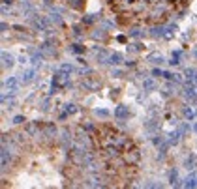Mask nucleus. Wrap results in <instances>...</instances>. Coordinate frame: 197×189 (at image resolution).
<instances>
[{
  "instance_id": "f257e3e1",
  "label": "nucleus",
  "mask_w": 197,
  "mask_h": 189,
  "mask_svg": "<svg viewBox=\"0 0 197 189\" xmlns=\"http://www.w3.org/2000/svg\"><path fill=\"white\" fill-rule=\"evenodd\" d=\"M81 86L86 92H98L102 88V81H100V77H96V73L92 71V69H86L85 77L81 79Z\"/></svg>"
},
{
  "instance_id": "f03ea898",
  "label": "nucleus",
  "mask_w": 197,
  "mask_h": 189,
  "mask_svg": "<svg viewBox=\"0 0 197 189\" xmlns=\"http://www.w3.org/2000/svg\"><path fill=\"white\" fill-rule=\"evenodd\" d=\"M51 84H53V86H51V94H55L57 90L68 88V86H69V73H66V71H62V69H60L58 73H55Z\"/></svg>"
},
{
  "instance_id": "7ed1b4c3",
  "label": "nucleus",
  "mask_w": 197,
  "mask_h": 189,
  "mask_svg": "<svg viewBox=\"0 0 197 189\" xmlns=\"http://www.w3.org/2000/svg\"><path fill=\"white\" fill-rule=\"evenodd\" d=\"M122 159L126 161V165H139V163H141V150L135 146V148H132V150L122 152Z\"/></svg>"
},
{
  "instance_id": "20e7f679",
  "label": "nucleus",
  "mask_w": 197,
  "mask_h": 189,
  "mask_svg": "<svg viewBox=\"0 0 197 189\" xmlns=\"http://www.w3.org/2000/svg\"><path fill=\"white\" fill-rule=\"evenodd\" d=\"M24 131H27L32 139L38 137L41 133V122H28V124H24Z\"/></svg>"
},
{
  "instance_id": "39448f33",
  "label": "nucleus",
  "mask_w": 197,
  "mask_h": 189,
  "mask_svg": "<svg viewBox=\"0 0 197 189\" xmlns=\"http://www.w3.org/2000/svg\"><path fill=\"white\" fill-rule=\"evenodd\" d=\"M113 116H115V120H128L130 111H128V107H124V105H118V107L113 111Z\"/></svg>"
},
{
  "instance_id": "423d86ee",
  "label": "nucleus",
  "mask_w": 197,
  "mask_h": 189,
  "mask_svg": "<svg viewBox=\"0 0 197 189\" xmlns=\"http://www.w3.org/2000/svg\"><path fill=\"white\" fill-rule=\"evenodd\" d=\"M197 167V155L195 154H190L186 159H184V169L186 171H193Z\"/></svg>"
},
{
  "instance_id": "0eeeda50",
  "label": "nucleus",
  "mask_w": 197,
  "mask_h": 189,
  "mask_svg": "<svg viewBox=\"0 0 197 189\" xmlns=\"http://www.w3.org/2000/svg\"><path fill=\"white\" fill-rule=\"evenodd\" d=\"M122 60H124V56H122V54L113 53V54H109V58H107V62H105V64H109V66H118Z\"/></svg>"
},
{
  "instance_id": "6e6552de",
  "label": "nucleus",
  "mask_w": 197,
  "mask_h": 189,
  "mask_svg": "<svg viewBox=\"0 0 197 189\" xmlns=\"http://www.w3.org/2000/svg\"><path fill=\"white\" fill-rule=\"evenodd\" d=\"M86 49H85V47L83 45H79V43H71L69 45V53H73V54H83Z\"/></svg>"
},
{
  "instance_id": "1a4fd4ad",
  "label": "nucleus",
  "mask_w": 197,
  "mask_h": 189,
  "mask_svg": "<svg viewBox=\"0 0 197 189\" xmlns=\"http://www.w3.org/2000/svg\"><path fill=\"white\" fill-rule=\"evenodd\" d=\"M182 114H184V118H186L188 122H191V120H195V118H197L195 112L191 111V107H184V109H182Z\"/></svg>"
},
{
  "instance_id": "9d476101",
  "label": "nucleus",
  "mask_w": 197,
  "mask_h": 189,
  "mask_svg": "<svg viewBox=\"0 0 197 189\" xmlns=\"http://www.w3.org/2000/svg\"><path fill=\"white\" fill-rule=\"evenodd\" d=\"M68 6H69L71 10H83L85 0H68Z\"/></svg>"
},
{
  "instance_id": "9b49d317",
  "label": "nucleus",
  "mask_w": 197,
  "mask_h": 189,
  "mask_svg": "<svg viewBox=\"0 0 197 189\" xmlns=\"http://www.w3.org/2000/svg\"><path fill=\"white\" fill-rule=\"evenodd\" d=\"M96 21H100V17H98V15H86V17L81 19V25H94Z\"/></svg>"
},
{
  "instance_id": "f8f14e48",
  "label": "nucleus",
  "mask_w": 197,
  "mask_h": 189,
  "mask_svg": "<svg viewBox=\"0 0 197 189\" xmlns=\"http://www.w3.org/2000/svg\"><path fill=\"white\" fill-rule=\"evenodd\" d=\"M143 88L146 90V92H149V90H154L156 88V81L150 77V79H146V81H143Z\"/></svg>"
},
{
  "instance_id": "ddd939ff",
  "label": "nucleus",
  "mask_w": 197,
  "mask_h": 189,
  "mask_svg": "<svg viewBox=\"0 0 197 189\" xmlns=\"http://www.w3.org/2000/svg\"><path fill=\"white\" fill-rule=\"evenodd\" d=\"M34 73H36V67H32V69H28V71H27V73H24V75H23V77H24V79H23V84H27V82H30V81L34 79Z\"/></svg>"
},
{
  "instance_id": "4468645a",
  "label": "nucleus",
  "mask_w": 197,
  "mask_h": 189,
  "mask_svg": "<svg viewBox=\"0 0 197 189\" xmlns=\"http://www.w3.org/2000/svg\"><path fill=\"white\" fill-rule=\"evenodd\" d=\"M2 60H4V67H11L13 66V56L8 53H2Z\"/></svg>"
},
{
  "instance_id": "2eb2a0df",
  "label": "nucleus",
  "mask_w": 197,
  "mask_h": 189,
  "mask_svg": "<svg viewBox=\"0 0 197 189\" xmlns=\"http://www.w3.org/2000/svg\"><path fill=\"white\" fill-rule=\"evenodd\" d=\"M180 54H182L180 51H175L173 56H171V62H169V64H171V66H178V64H180Z\"/></svg>"
},
{
  "instance_id": "dca6fc26",
  "label": "nucleus",
  "mask_w": 197,
  "mask_h": 189,
  "mask_svg": "<svg viewBox=\"0 0 197 189\" xmlns=\"http://www.w3.org/2000/svg\"><path fill=\"white\" fill-rule=\"evenodd\" d=\"M145 127L149 129V131H156V129L160 127V124H158V120H149V122L145 124Z\"/></svg>"
},
{
  "instance_id": "f3484780",
  "label": "nucleus",
  "mask_w": 197,
  "mask_h": 189,
  "mask_svg": "<svg viewBox=\"0 0 197 189\" xmlns=\"http://www.w3.org/2000/svg\"><path fill=\"white\" fill-rule=\"evenodd\" d=\"M169 182H171V185H177V182H178V172H177V169L169 174Z\"/></svg>"
},
{
  "instance_id": "a211bd4d",
  "label": "nucleus",
  "mask_w": 197,
  "mask_h": 189,
  "mask_svg": "<svg viewBox=\"0 0 197 189\" xmlns=\"http://www.w3.org/2000/svg\"><path fill=\"white\" fill-rule=\"evenodd\" d=\"M79 109H77V105H73V103H69V105H66V112L68 114H75Z\"/></svg>"
},
{
  "instance_id": "6ab92c4d",
  "label": "nucleus",
  "mask_w": 197,
  "mask_h": 189,
  "mask_svg": "<svg viewBox=\"0 0 197 189\" xmlns=\"http://www.w3.org/2000/svg\"><path fill=\"white\" fill-rule=\"evenodd\" d=\"M60 69H62V71H66V73H71L75 67H73L71 64H62V66H60Z\"/></svg>"
},
{
  "instance_id": "aec40b11",
  "label": "nucleus",
  "mask_w": 197,
  "mask_h": 189,
  "mask_svg": "<svg viewBox=\"0 0 197 189\" xmlns=\"http://www.w3.org/2000/svg\"><path fill=\"white\" fill-rule=\"evenodd\" d=\"M109 114H111V112L105 111V109H98V111H96V116H102V118H107Z\"/></svg>"
},
{
  "instance_id": "412c9836",
  "label": "nucleus",
  "mask_w": 197,
  "mask_h": 189,
  "mask_svg": "<svg viewBox=\"0 0 197 189\" xmlns=\"http://www.w3.org/2000/svg\"><path fill=\"white\" fill-rule=\"evenodd\" d=\"M24 122H27V120H24V116H21V114L13 118V124H15V126H21V124H24Z\"/></svg>"
},
{
  "instance_id": "4be33fe9",
  "label": "nucleus",
  "mask_w": 197,
  "mask_h": 189,
  "mask_svg": "<svg viewBox=\"0 0 197 189\" xmlns=\"http://www.w3.org/2000/svg\"><path fill=\"white\" fill-rule=\"evenodd\" d=\"M15 84H17V79H15V77H11V79H8V81L4 82V86H8V88H13Z\"/></svg>"
},
{
  "instance_id": "5701e85b",
  "label": "nucleus",
  "mask_w": 197,
  "mask_h": 189,
  "mask_svg": "<svg viewBox=\"0 0 197 189\" xmlns=\"http://www.w3.org/2000/svg\"><path fill=\"white\" fill-rule=\"evenodd\" d=\"M152 75H154V77H160V75H163V71H161V69H158V67H154V69H152Z\"/></svg>"
},
{
  "instance_id": "b1692460",
  "label": "nucleus",
  "mask_w": 197,
  "mask_h": 189,
  "mask_svg": "<svg viewBox=\"0 0 197 189\" xmlns=\"http://www.w3.org/2000/svg\"><path fill=\"white\" fill-rule=\"evenodd\" d=\"M113 75H115V77H122V75H124V71H122V69H113Z\"/></svg>"
},
{
  "instance_id": "393cba45",
  "label": "nucleus",
  "mask_w": 197,
  "mask_h": 189,
  "mask_svg": "<svg viewBox=\"0 0 197 189\" xmlns=\"http://www.w3.org/2000/svg\"><path fill=\"white\" fill-rule=\"evenodd\" d=\"M43 2H45V4H47V6H51V4H53V2H55V0H43Z\"/></svg>"
},
{
  "instance_id": "a878e982",
  "label": "nucleus",
  "mask_w": 197,
  "mask_h": 189,
  "mask_svg": "<svg viewBox=\"0 0 197 189\" xmlns=\"http://www.w3.org/2000/svg\"><path fill=\"white\" fill-rule=\"evenodd\" d=\"M193 131H197V122H195V126H193Z\"/></svg>"
},
{
  "instance_id": "bb28decb",
  "label": "nucleus",
  "mask_w": 197,
  "mask_h": 189,
  "mask_svg": "<svg viewBox=\"0 0 197 189\" xmlns=\"http://www.w3.org/2000/svg\"><path fill=\"white\" fill-rule=\"evenodd\" d=\"M195 116H197V111H195Z\"/></svg>"
},
{
  "instance_id": "cd10ccee",
  "label": "nucleus",
  "mask_w": 197,
  "mask_h": 189,
  "mask_svg": "<svg viewBox=\"0 0 197 189\" xmlns=\"http://www.w3.org/2000/svg\"><path fill=\"white\" fill-rule=\"evenodd\" d=\"M195 56H197V53H195Z\"/></svg>"
},
{
  "instance_id": "c85d7f7f",
  "label": "nucleus",
  "mask_w": 197,
  "mask_h": 189,
  "mask_svg": "<svg viewBox=\"0 0 197 189\" xmlns=\"http://www.w3.org/2000/svg\"><path fill=\"white\" fill-rule=\"evenodd\" d=\"M24 2H27V0H24Z\"/></svg>"
}]
</instances>
